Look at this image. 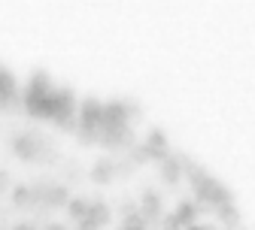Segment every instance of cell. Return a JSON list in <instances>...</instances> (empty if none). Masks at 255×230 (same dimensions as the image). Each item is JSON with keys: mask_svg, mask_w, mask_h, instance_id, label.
<instances>
[{"mask_svg": "<svg viewBox=\"0 0 255 230\" xmlns=\"http://www.w3.org/2000/svg\"><path fill=\"white\" fill-rule=\"evenodd\" d=\"M146 224H149V221L143 218V212H128L122 227H137V230H146Z\"/></svg>", "mask_w": 255, "mask_h": 230, "instance_id": "2e32d148", "label": "cell"}, {"mask_svg": "<svg viewBox=\"0 0 255 230\" xmlns=\"http://www.w3.org/2000/svg\"><path fill=\"white\" fill-rule=\"evenodd\" d=\"M79 230H101L98 224H94L91 218H85V221H79Z\"/></svg>", "mask_w": 255, "mask_h": 230, "instance_id": "d6986e66", "label": "cell"}, {"mask_svg": "<svg viewBox=\"0 0 255 230\" xmlns=\"http://www.w3.org/2000/svg\"><path fill=\"white\" fill-rule=\"evenodd\" d=\"M46 230H67V227H64V224H49Z\"/></svg>", "mask_w": 255, "mask_h": 230, "instance_id": "44dd1931", "label": "cell"}, {"mask_svg": "<svg viewBox=\"0 0 255 230\" xmlns=\"http://www.w3.org/2000/svg\"><path fill=\"white\" fill-rule=\"evenodd\" d=\"M158 176H161L167 185L182 182V163H179V154H170V157H164L161 163H158Z\"/></svg>", "mask_w": 255, "mask_h": 230, "instance_id": "52a82bcc", "label": "cell"}, {"mask_svg": "<svg viewBox=\"0 0 255 230\" xmlns=\"http://www.w3.org/2000/svg\"><path fill=\"white\" fill-rule=\"evenodd\" d=\"M12 206H15V209L34 206V191H30V185H15V188H12Z\"/></svg>", "mask_w": 255, "mask_h": 230, "instance_id": "4fadbf2b", "label": "cell"}, {"mask_svg": "<svg viewBox=\"0 0 255 230\" xmlns=\"http://www.w3.org/2000/svg\"><path fill=\"white\" fill-rule=\"evenodd\" d=\"M79 130H88V134H101L104 130V103L88 97V100L79 103Z\"/></svg>", "mask_w": 255, "mask_h": 230, "instance_id": "7a4b0ae2", "label": "cell"}, {"mask_svg": "<svg viewBox=\"0 0 255 230\" xmlns=\"http://www.w3.org/2000/svg\"><path fill=\"white\" fill-rule=\"evenodd\" d=\"M131 160H134V163H149V160H152V152L146 149V143H140V146L131 149Z\"/></svg>", "mask_w": 255, "mask_h": 230, "instance_id": "9a60e30c", "label": "cell"}, {"mask_svg": "<svg viewBox=\"0 0 255 230\" xmlns=\"http://www.w3.org/2000/svg\"><path fill=\"white\" fill-rule=\"evenodd\" d=\"M185 230H213V227H207V224H191V227H185Z\"/></svg>", "mask_w": 255, "mask_h": 230, "instance_id": "ffe728a7", "label": "cell"}, {"mask_svg": "<svg viewBox=\"0 0 255 230\" xmlns=\"http://www.w3.org/2000/svg\"><path fill=\"white\" fill-rule=\"evenodd\" d=\"M216 218L225 224L228 230H237V224H240V209H237L234 203H225V206L216 209Z\"/></svg>", "mask_w": 255, "mask_h": 230, "instance_id": "8fae6325", "label": "cell"}, {"mask_svg": "<svg viewBox=\"0 0 255 230\" xmlns=\"http://www.w3.org/2000/svg\"><path fill=\"white\" fill-rule=\"evenodd\" d=\"M161 227H164V230H185V227L176 221V215H161Z\"/></svg>", "mask_w": 255, "mask_h": 230, "instance_id": "e0dca14e", "label": "cell"}, {"mask_svg": "<svg viewBox=\"0 0 255 230\" xmlns=\"http://www.w3.org/2000/svg\"><path fill=\"white\" fill-rule=\"evenodd\" d=\"M9 188H15V185H12V176H9V170H0V194H6Z\"/></svg>", "mask_w": 255, "mask_h": 230, "instance_id": "ac0fdd59", "label": "cell"}, {"mask_svg": "<svg viewBox=\"0 0 255 230\" xmlns=\"http://www.w3.org/2000/svg\"><path fill=\"white\" fill-rule=\"evenodd\" d=\"M113 176H116V167H113V160H110V157H101V160L91 167V173H88V179H91L94 185H110Z\"/></svg>", "mask_w": 255, "mask_h": 230, "instance_id": "9c48e42d", "label": "cell"}, {"mask_svg": "<svg viewBox=\"0 0 255 230\" xmlns=\"http://www.w3.org/2000/svg\"><path fill=\"white\" fill-rule=\"evenodd\" d=\"M88 218H91L94 224H98V227H107V224H110V218H113V212H110V206H107L104 200H91Z\"/></svg>", "mask_w": 255, "mask_h": 230, "instance_id": "7c38bea8", "label": "cell"}, {"mask_svg": "<svg viewBox=\"0 0 255 230\" xmlns=\"http://www.w3.org/2000/svg\"><path fill=\"white\" fill-rule=\"evenodd\" d=\"M122 230H137V227H122Z\"/></svg>", "mask_w": 255, "mask_h": 230, "instance_id": "603a6c76", "label": "cell"}, {"mask_svg": "<svg viewBox=\"0 0 255 230\" xmlns=\"http://www.w3.org/2000/svg\"><path fill=\"white\" fill-rule=\"evenodd\" d=\"M88 209H91V203L82 200V197H73V200L67 203V212H70L73 221H85V218H88Z\"/></svg>", "mask_w": 255, "mask_h": 230, "instance_id": "5bb4252c", "label": "cell"}, {"mask_svg": "<svg viewBox=\"0 0 255 230\" xmlns=\"http://www.w3.org/2000/svg\"><path fill=\"white\" fill-rule=\"evenodd\" d=\"M12 154H15L18 160H34V157L40 154L37 137H34V134H18V137H12Z\"/></svg>", "mask_w": 255, "mask_h": 230, "instance_id": "5b68a950", "label": "cell"}, {"mask_svg": "<svg viewBox=\"0 0 255 230\" xmlns=\"http://www.w3.org/2000/svg\"><path fill=\"white\" fill-rule=\"evenodd\" d=\"M140 209H143L146 221H161V194L155 188H146L143 197H140Z\"/></svg>", "mask_w": 255, "mask_h": 230, "instance_id": "8992f818", "label": "cell"}, {"mask_svg": "<svg viewBox=\"0 0 255 230\" xmlns=\"http://www.w3.org/2000/svg\"><path fill=\"white\" fill-rule=\"evenodd\" d=\"M198 212H201V206H198L195 200H179L176 209H173V215H176V221H179L182 227H191V224H195Z\"/></svg>", "mask_w": 255, "mask_h": 230, "instance_id": "30bf717a", "label": "cell"}, {"mask_svg": "<svg viewBox=\"0 0 255 230\" xmlns=\"http://www.w3.org/2000/svg\"><path fill=\"white\" fill-rule=\"evenodd\" d=\"M70 200H73V197H70L67 185H49L46 188V206H52V209H67Z\"/></svg>", "mask_w": 255, "mask_h": 230, "instance_id": "ba28073f", "label": "cell"}, {"mask_svg": "<svg viewBox=\"0 0 255 230\" xmlns=\"http://www.w3.org/2000/svg\"><path fill=\"white\" fill-rule=\"evenodd\" d=\"M55 91V85L49 82V76L43 73V70H37V73H30V79H27V85H24V94H21V103H24V112L27 115H40V106H43V100Z\"/></svg>", "mask_w": 255, "mask_h": 230, "instance_id": "6da1fadb", "label": "cell"}, {"mask_svg": "<svg viewBox=\"0 0 255 230\" xmlns=\"http://www.w3.org/2000/svg\"><path fill=\"white\" fill-rule=\"evenodd\" d=\"M18 100H21V97H18V82H15V76H12L6 67H0V109H12Z\"/></svg>", "mask_w": 255, "mask_h": 230, "instance_id": "3957f363", "label": "cell"}, {"mask_svg": "<svg viewBox=\"0 0 255 230\" xmlns=\"http://www.w3.org/2000/svg\"><path fill=\"white\" fill-rule=\"evenodd\" d=\"M146 149L152 152V160L155 163H161L164 157H170V146H167V134L161 127H152L149 134H146Z\"/></svg>", "mask_w": 255, "mask_h": 230, "instance_id": "277c9868", "label": "cell"}, {"mask_svg": "<svg viewBox=\"0 0 255 230\" xmlns=\"http://www.w3.org/2000/svg\"><path fill=\"white\" fill-rule=\"evenodd\" d=\"M12 230H34V227H30V224H15Z\"/></svg>", "mask_w": 255, "mask_h": 230, "instance_id": "7402d4cb", "label": "cell"}]
</instances>
